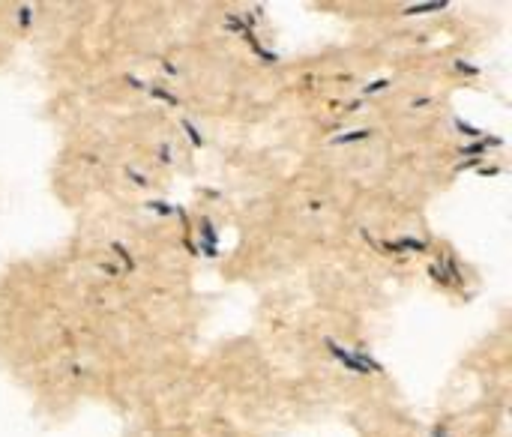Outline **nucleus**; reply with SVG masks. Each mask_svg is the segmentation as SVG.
Instances as JSON below:
<instances>
[]
</instances>
